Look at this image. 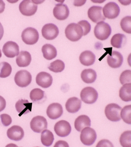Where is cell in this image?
Returning <instances> with one entry per match:
<instances>
[{"instance_id":"cell-1","label":"cell","mask_w":131,"mask_h":147,"mask_svg":"<svg viewBox=\"0 0 131 147\" xmlns=\"http://www.w3.org/2000/svg\"><path fill=\"white\" fill-rule=\"evenodd\" d=\"M66 36L72 42H77L83 36V30L78 24L71 23L68 25L65 30Z\"/></svg>"},{"instance_id":"cell-2","label":"cell","mask_w":131,"mask_h":147,"mask_svg":"<svg viewBox=\"0 0 131 147\" xmlns=\"http://www.w3.org/2000/svg\"><path fill=\"white\" fill-rule=\"evenodd\" d=\"M111 32L112 29L110 25L104 22L97 23L94 29V34L96 37L102 41L107 39Z\"/></svg>"},{"instance_id":"cell-3","label":"cell","mask_w":131,"mask_h":147,"mask_svg":"<svg viewBox=\"0 0 131 147\" xmlns=\"http://www.w3.org/2000/svg\"><path fill=\"white\" fill-rule=\"evenodd\" d=\"M21 38L25 44L33 45L37 42L39 39V34L37 30L29 27L25 28L21 33Z\"/></svg>"},{"instance_id":"cell-4","label":"cell","mask_w":131,"mask_h":147,"mask_svg":"<svg viewBox=\"0 0 131 147\" xmlns=\"http://www.w3.org/2000/svg\"><path fill=\"white\" fill-rule=\"evenodd\" d=\"M122 108L119 105L111 103L108 104L105 109V114L110 121L117 122L121 120L120 112Z\"/></svg>"},{"instance_id":"cell-5","label":"cell","mask_w":131,"mask_h":147,"mask_svg":"<svg viewBox=\"0 0 131 147\" xmlns=\"http://www.w3.org/2000/svg\"><path fill=\"white\" fill-rule=\"evenodd\" d=\"M80 98L82 101L87 104H92L97 101L98 98V92L92 87H86L80 92Z\"/></svg>"},{"instance_id":"cell-6","label":"cell","mask_w":131,"mask_h":147,"mask_svg":"<svg viewBox=\"0 0 131 147\" xmlns=\"http://www.w3.org/2000/svg\"><path fill=\"white\" fill-rule=\"evenodd\" d=\"M38 9V5L34 1H23L19 5V10L23 15L31 16L34 15Z\"/></svg>"},{"instance_id":"cell-7","label":"cell","mask_w":131,"mask_h":147,"mask_svg":"<svg viewBox=\"0 0 131 147\" xmlns=\"http://www.w3.org/2000/svg\"><path fill=\"white\" fill-rule=\"evenodd\" d=\"M97 134L95 131L90 127H84L81 132L80 140L82 143L86 146L92 145L97 139Z\"/></svg>"},{"instance_id":"cell-8","label":"cell","mask_w":131,"mask_h":147,"mask_svg":"<svg viewBox=\"0 0 131 147\" xmlns=\"http://www.w3.org/2000/svg\"><path fill=\"white\" fill-rule=\"evenodd\" d=\"M15 83L19 87L25 88L28 86L32 81V76L26 70H21L17 72L14 78Z\"/></svg>"},{"instance_id":"cell-9","label":"cell","mask_w":131,"mask_h":147,"mask_svg":"<svg viewBox=\"0 0 131 147\" xmlns=\"http://www.w3.org/2000/svg\"><path fill=\"white\" fill-rule=\"evenodd\" d=\"M102 12L105 18L114 19L118 17L120 13V8L117 3L110 2L107 3L102 9Z\"/></svg>"},{"instance_id":"cell-10","label":"cell","mask_w":131,"mask_h":147,"mask_svg":"<svg viewBox=\"0 0 131 147\" xmlns=\"http://www.w3.org/2000/svg\"><path fill=\"white\" fill-rule=\"evenodd\" d=\"M47 122L46 119L41 116H37L33 118L30 122V127L32 130L40 133L47 128Z\"/></svg>"},{"instance_id":"cell-11","label":"cell","mask_w":131,"mask_h":147,"mask_svg":"<svg viewBox=\"0 0 131 147\" xmlns=\"http://www.w3.org/2000/svg\"><path fill=\"white\" fill-rule=\"evenodd\" d=\"M41 33L45 39L48 40H52L57 37L59 33V30L56 25L49 23L43 26Z\"/></svg>"},{"instance_id":"cell-12","label":"cell","mask_w":131,"mask_h":147,"mask_svg":"<svg viewBox=\"0 0 131 147\" xmlns=\"http://www.w3.org/2000/svg\"><path fill=\"white\" fill-rule=\"evenodd\" d=\"M54 131L59 136L66 137L70 134L71 127L68 122L65 120H61L56 123L54 126Z\"/></svg>"},{"instance_id":"cell-13","label":"cell","mask_w":131,"mask_h":147,"mask_svg":"<svg viewBox=\"0 0 131 147\" xmlns=\"http://www.w3.org/2000/svg\"><path fill=\"white\" fill-rule=\"evenodd\" d=\"M88 16L90 20L95 23L104 22L106 19L103 14L102 7L100 6L91 7L88 11Z\"/></svg>"},{"instance_id":"cell-14","label":"cell","mask_w":131,"mask_h":147,"mask_svg":"<svg viewBox=\"0 0 131 147\" xmlns=\"http://www.w3.org/2000/svg\"><path fill=\"white\" fill-rule=\"evenodd\" d=\"M107 61L110 67L116 69L120 67L123 62L122 55L116 51H112L111 54L107 56Z\"/></svg>"},{"instance_id":"cell-15","label":"cell","mask_w":131,"mask_h":147,"mask_svg":"<svg viewBox=\"0 0 131 147\" xmlns=\"http://www.w3.org/2000/svg\"><path fill=\"white\" fill-rule=\"evenodd\" d=\"M3 51L7 57L12 58L19 54V47L16 42L8 41L3 45Z\"/></svg>"},{"instance_id":"cell-16","label":"cell","mask_w":131,"mask_h":147,"mask_svg":"<svg viewBox=\"0 0 131 147\" xmlns=\"http://www.w3.org/2000/svg\"><path fill=\"white\" fill-rule=\"evenodd\" d=\"M48 117L51 119H57L63 114V108L59 103H52L48 107L46 111Z\"/></svg>"},{"instance_id":"cell-17","label":"cell","mask_w":131,"mask_h":147,"mask_svg":"<svg viewBox=\"0 0 131 147\" xmlns=\"http://www.w3.org/2000/svg\"><path fill=\"white\" fill-rule=\"evenodd\" d=\"M53 14L57 20H66L69 16V8L66 5L58 3L53 9Z\"/></svg>"},{"instance_id":"cell-18","label":"cell","mask_w":131,"mask_h":147,"mask_svg":"<svg viewBox=\"0 0 131 147\" xmlns=\"http://www.w3.org/2000/svg\"><path fill=\"white\" fill-rule=\"evenodd\" d=\"M36 83L43 88L50 87L53 82V78L50 74L46 72H41L37 75Z\"/></svg>"},{"instance_id":"cell-19","label":"cell","mask_w":131,"mask_h":147,"mask_svg":"<svg viewBox=\"0 0 131 147\" xmlns=\"http://www.w3.org/2000/svg\"><path fill=\"white\" fill-rule=\"evenodd\" d=\"M7 136L12 140H21L24 136V131L20 126H12L7 131Z\"/></svg>"},{"instance_id":"cell-20","label":"cell","mask_w":131,"mask_h":147,"mask_svg":"<svg viewBox=\"0 0 131 147\" xmlns=\"http://www.w3.org/2000/svg\"><path fill=\"white\" fill-rule=\"evenodd\" d=\"M32 103H30L27 100L21 99L17 101L15 105L17 111L19 113V116L26 115L30 113L32 110Z\"/></svg>"},{"instance_id":"cell-21","label":"cell","mask_w":131,"mask_h":147,"mask_svg":"<svg viewBox=\"0 0 131 147\" xmlns=\"http://www.w3.org/2000/svg\"><path fill=\"white\" fill-rule=\"evenodd\" d=\"M82 107V101L77 97H71L67 100L66 104V109L71 113H77Z\"/></svg>"},{"instance_id":"cell-22","label":"cell","mask_w":131,"mask_h":147,"mask_svg":"<svg viewBox=\"0 0 131 147\" xmlns=\"http://www.w3.org/2000/svg\"><path fill=\"white\" fill-rule=\"evenodd\" d=\"M31 55L26 51H21L17 56L16 63L20 67H26L29 65L31 62Z\"/></svg>"},{"instance_id":"cell-23","label":"cell","mask_w":131,"mask_h":147,"mask_svg":"<svg viewBox=\"0 0 131 147\" xmlns=\"http://www.w3.org/2000/svg\"><path fill=\"white\" fill-rule=\"evenodd\" d=\"M95 60V55L90 51H84L80 56V62L85 66H90L93 65Z\"/></svg>"},{"instance_id":"cell-24","label":"cell","mask_w":131,"mask_h":147,"mask_svg":"<svg viewBox=\"0 0 131 147\" xmlns=\"http://www.w3.org/2000/svg\"><path fill=\"white\" fill-rule=\"evenodd\" d=\"M90 126L91 120L90 118L85 115L79 116L75 121V127L78 131H81L84 127Z\"/></svg>"},{"instance_id":"cell-25","label":"cell","mask_w":131,"mask_h":147,"mask_svg":"<svg viewBox=\"0 0 131 147\" xmlns=\"http://www.w3.org/2000/svg\"><path fill=\"white\" fill-rule=\"evenodd\" d=\"M41 51L44 58L48 60L54 59L57 55V49L51 44L44 45L42 47Z\"/></svg>"},{"instance_id":"cell-26","label":"cell","mask_w":131,"mask_h":147,"mask_svg":"<svg viewBox=\"0 0 131 147\" xmlns=\"http://www.w3.org/2000/svg\"><path fill=\"white\" fill-rule=\"evenodd\" d=\"M97 73L92 69H86L81 74V78L82 81L87 84L93 83L97 79Z\"/></svg>"},{"instance_id":"cell-27","label":"cell","mask_w":131,"mask_h":147,"mask_svg":"<svg viewBox=\"0 0 131 147\" xmlns=\"http://www.w3.org/2000/svg\"><path fill=\"white\" fill-rule=\"evenodd\" d=\"M126 42V37L123 34L118 33L114 35L111 40V44L113 47L120 49L124 46Z\"/></svg>"},{"instance_id":"cell-28","label":"cell","mask_w":131,"mask_h":147,"mask_svg":"<svg viewBox=\"0 0 131 147\" xmlns=\"http://www.w3.org/2000/svg\"><path fill=\"white\" fill-rule=\"evenodd\" d=\"M120 98L125 102H130L131 100V84H125L120 89Z\"/></svg>"},{"instance_id":"cell-29","label":"cell","mask_w":131,"mask_h":147,"mask_svg":"<svg viewBox=\"0 0 131 147\" xmlns=\"http://www.w3.org/2000/svg\"><path fill=\"white\" fill-rule=\"evenodd\" d=\"M41 142L45 146L49 147L53 144L54 142V135L51 131L48 129H44L41 132Z\"/></svg>"},{"instance_id":"cell-30","label":"cell","mask_w":131,"mask_h":147,"mask_svg":"<svg viewBox=\"0 0 131 147\" xmlns=\"http://www.w3.org/2000/svg\"><path fill=\"white\" fill-rule=\"evenodd\" d=\"M48 69L56 73L62 72L65 68V64L62 61L57 60L51 63L48 67Z\"/></svg>"},{"instance_id":"cell-31","label":"cell","mask_w":131,"mask_h":147,"mask_svg":"<svg viewBox=\"0 0 131 147\" xmlns=\"http://www.w3.org/2000/svg\"><path fill=\"white\" fill-rule=\"evenodd\" d=\"M120 117L123 121L128 124H131V105L125 106L120 112Z\"/></svg>"},{"instance_id":"cell-32","label":"cell","mask_w":131,"mask_h":147,"mask_svg":"<svg viewBox=\"0 0 131 147\" xmlns=\"http://www.w3.org/2000/svg\"><path fill=\"white\" fill-rule=\"evenodd\" d=\"M12 67L8 63H0V78H7L11 74Z\"/></svg>"},{"instance_id":"cell-33","label":"cell","mask_w":131,"mask_h":147,"mask_svg":"<svg viewBox=\"0 0 131 147\" xmlns=\"http://www.w3.org/2000/svg\"><path fill=\"white\" fill-rule=\"evenodd\" d=\"M44 97V92L40 88H35L30 93L31 100L34 102L41 101Z\"/></svg>"},{"instance_id":"cell-34","label":"cell","mask_w":131,"mask_h":147,"mask_svg":"<svg viewBox=\"0 0 131 147\" xmlns=\"http://www.w3.org/2000/svg\"><path fill=\"white\" fill-rule=\"evenodd\" d=\"M120 141L122 147H131V131H126L122 133L120 137Z\"/></svg>"},{"instance_id":"cell-35","label":"cell","mask_w":131,"mask_h":147,"mask_svg":"<svg viewBox=\"0 0 131 147\" xmlns=\"http://www.w3.org/2000/svg\"><path fill=\"white\" fill-rule=\"evenodd\" d=\"M120 26L123 31L130 34L131 33V17L126 16L121 20Z\"/></svg>"},{"instance_id":"cell-36","label":"cell","mask_w":131,"mask_h":147,"mask_svg":"<svg viewBox=\"0 0 131 147\" xmlns=\"http://www.w3.org/2000/svg\"><path fill=\"white\" fill-rule=\"evenodd\" d=\"M120 82L122 85L125 84L131 83V70H126L124 71L120 75Z\"/></svg>"},{"instance_id":"cell-37","label":"cell","mask_w":131,"mask_h":147,"mask_svg":"<svg viewBox=\"0 0 131 147\" xmlns=\"http://www.w3.org/2000/svg\"><path fill=\"white\" fill-rule=\"evenodd\" d=\"M80 26L82 28L83 30V35L85 36L88 34L90 32L91 28V26L90 23L86 20H82L80 21L78 23Z\"/></svg>"},{"instance_id":"cell-38","label":"cell","mask_w":131,"mask_h":147,"mask_svg":"<svg viewBox=\"0 0 131 147\" xmlns=\"http://www.w3.org/2000/svg\"><path fill=\"white\" fill-rule=\"evenodd\" d=\"M1 120L3 126L7 127L9 126L12 123V118L10 115L7 114H2L0 115Z\"/></svg>"},{"instance_id":"cell-39","label":"cell","mask_w":131,"mask_h":147,"mask_svg":"<svg viewBox=\"0 0 131 147\" xmlns=\"http://www.w3.org/2000/svg\"><path fill=\"white\" fill-rule=\"evenodd\" d=\"M114 146L111 142L106 139L102 140L98 142L97 144V147H113Z\"/></svg>"},{"instance_id":"cell-40","label":"cell","mask_w":131,"mask_h":147,"mask_svg":"<svg viewBox=\"0 0 131 147\" xmlns=\"http://www.w3.org/2000/svg\"><path fill=\"white\" fill-rule=\"evenodd\" d=\"M6 107V101L3 97L0 96V112L3 111Z\"/></svg>"},{"instance_id":"cell-41","label":"cell","mask_w":131,"mask_h":147,"mask_svg":"<svg viewBox=\"0 0 131 147\" xmlns=\"http://www.w3.org/2000/svg\"><path fill=\"white\" fill-rule=\"evenodd\" d=\"M54 147H69V145L66 141L61 140L56 142V144L54 146Z\"/></svg>"},{"instance_id":"cell-42","label":"cell","mask_w":131,"mask_h":147,"mask_svg":"<svg viewBox=\"0 0 131 147\" xmlns=\"http://www.w3.org/2000/svg\"><path fill=\"white\" fill-rule=\"evenodd\" d=\"M5 9V3L3 1L0 0V14L3 13Z\"/></svg>"},{"instance_id":"cell-43","label":"cell","mask_w":131,"mask_h":147,"mask_svg":"<svg viewBox=\"0 0 131 147\" xmlns=\"http://www.w3.org/2000/svg\"><path fill=\"white\" fill-rule=\"evenodd\" d=\"M3 33H4V30L3 26H2V24L0 23V40L2 39L3 37Z\"/></svg>"},{"instance_id":"cell-44","label":"cell","mask_w":131,"mask_h":147,"mask_svg":"<svg viewBox=\"0 0 131 147\" xmlns=\"http://www.w3.org/2000/svg\"><path fill=\"white\" fill-rule=\"evenodd\" d=\"M2 57V53H1V49H0V58Z\"/></svg>"}]
</instances>
